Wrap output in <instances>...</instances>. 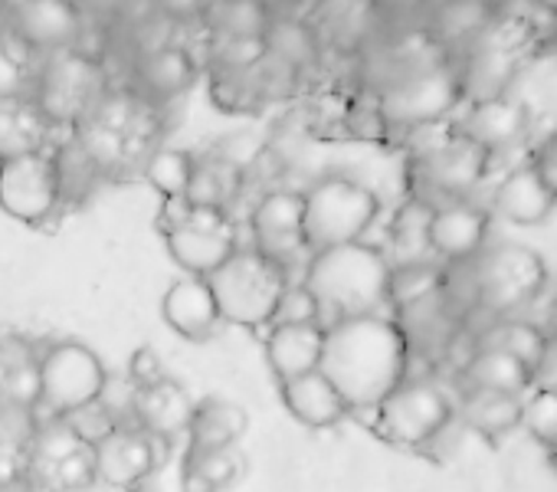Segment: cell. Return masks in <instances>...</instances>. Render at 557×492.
<instances>
[{
    "label": "cell",
    "instance_id": "20",
    "mask_svg": "<svg viewBox=\"0 0 557 492\" xmlns=\"http://www.w3.org/2000/svg\"><path fill=\"white\" fill-rule=\"evenodd\" d=\"M194 394L177 378H161L158 384L138 388L132 401V420L138 430L164 440L174 446V440L187 436V423L194 414Z\"/></svg>",
    "mask_w": 557,
    "mask_h": 492
},
{
    "label": "cell",
    "instance_id": "43",
    "mask_svg": "<svg viewBox=\"0 0 557 492\" xmlns=\"http://www.w3.org/2000/svg\"><path fill=\"white\" fill-rule=\"evenodd\" d=\"M14 96H27V66L0 40V99H14Z\"/></svg>",
    "mask_w": 557,
    "mask_h": 492
},
{
    "label": "cell",
    "instance_id": "40",
    "mask_svg": "<svg viewBox=\"0 0 557 492\" xmlns=\"http://www.w3.org/2000/svg\"><path fill=\"white\" fill-rule=\"evenodd\" d=\"M521 427L547 450L557 446V391L531 388V394L521 397Z\"/></svg>",
    "mask_w": 557,
    "mask_h": 492
},
{
    "label": "cell",
    "instance_id": "17",
    "mask_svg": "<svg viewBox=\"0 0 557 492\" xmlns=\"http://www.w3.org/2000/svg\"><path fill=\"white\" fill-rule=\"evenodd\" d=\"M83 17L86 14L73 0H17L11 8L17 40L44 57L76 47L83 34Z\"/></svg>",
    "mask_w": 557,
    "mask_h": 492
},
{
    "label": "cell",
    "instance_id": "50",
    "mask_svg": "<svg viewBox=\"0 0 557 492\" xmlns=\"http://www.w3.org/2000/svg\"><path fill=\"white\" fill-rule=\"evenodd\" d=\"M128 492H161V489H154V485L141 482V485H135V489H128Z\"/></svg>",
    "mask_w": 557,
    "mask_h": 492
},
{
    "label": "cell",
    "instance_id": "7",
    "mask_svg": "<svg viewBox=\"0 0 557 492\" xmlns=\"http://www.w3.org/2000/svg\"><path fill=\"white\" fill-rule=\"evenodd\" d=\"M207 283L216 299L220 322L252 332L269 329L275 306L293 280L278 263L262 257L256 246H239L216 273L207 276Z\"/></svg>",
    "mask_w": 557,
    "mask_h": 492
},
{
    "label": "cell",
    "instance_id": "5",
    "mask_svg": "<svg viewBox=\"0 0 557 492\" xmlns=\"http://www.w3.org/2000/svg\"><path fill=\"white\" fill-rule=\"evenodd\" d=\"M161 109L145 102L138 93H106L99 106L73 128L83 148L92 155L99 171L109 177H122L128 171H141L145 158L158 148L161 135Z\"/></svg>",
    "mask_w": 557,
    "mask_h": 492
},
{
    "label": "cell",
    "instance_id": "18",
    "mask_svg": "<svg viewBox=\"0 0 557 492\" xmlns=\"http://www.w3.org/2000/svg\"><path fill=\"white\" fill-rule=\"evenodd\" d=\"M488 239V213L469 200L433 207L426 223V246L449 267L469 263Z\"/></svg>",
    "mask_w": 557,
    "mask_h": 492
},
{
    "label": "cell",
    "instance_id": "52",
    "mask_svg": "<svg viewBox=\"0 0 557 492\" xmlns=\"http://www.w3.org/2000/svg\"><path fill=\"white\" fill-rule=\"evenodd\" d=\"M547 453H550V466H554V472H557V446H550Z\"/></svg>",
    "mask_w": 557,
    "mask_h": 492
},
{
    "label": "cell",
    "instance_id": "48",
    "mask_svg": "<svg viewBox=\"0 0 557 492\" xmlns=\"http://www.w3.org/2000/svg\"><path fill=\"white\" fill-rule=\"evenodd\" d=\"M528 4H534L537 11H544L550 21H557V0H528Z\"/></svg>",
    "mask_w": 557,
    "mask_h": 492
},
{
    "label": "cell",
    "instance_id": "44",
    "mask_svg": "<svg viewBox=\"0 0 557 492\" xmlns=\"http://www.w3.org/2000/svg\"><path fill=\"white\" fill-rule=\"evenodd\" d=\"M164 374V361L154 348H135L132 352V361H128V381L135 388H148V384H158Z\"/></svg>",
    "mask_w": 557,
    "mask_h": 492
},
{
    "label": "cell",
    "instance_id": "26",
    "mask_svg": "<svg viewBox=\"0 0 557 492\" xmlns=\"http://www.w3.org/2000/svg\"><path fill=\"white\" fill-rule=\"evenodd\" d=\"M249 430V414L230 397H200L187 423V450H226L239 446Z\"/></svg>",
    "mask_w": 557,
    "mask_h": 492
},
{
    "label": "cell",
    "instance_id": "1",
    "mask_svg": "<svg viewBox=\"0 0 557 492\" xmlns=\"http://www.w3.org/2000/svg\"><path fill=\"white\" fill-rule=\"evenodd\" d=\"M322 371L351 414L374 410L410 374V348L394 316L342 319L325 329Z\"/></svg>",
    "mask_w": 557,
    "mask_h": 492
},
{
    "label": "cell",
    "instance_id": "15",
    "mask_svg": "<svg viewBox=\"0 0 557 492\" xmlns=\"http://www.w3.org/2000/svg\"><path fill=\"white\" fill-rule=\"evenodd\" d=\"M0 210L27 226H44L63 210L50 148L0 161Z\"/></svg>",
    "mask_w": 557,
    "mask_h": 492
},
{
    "label": "cell",
    "instance_id": "38",
    "mask_svg": "<svg viewBox=\"0 0 557 492\" xmlns=\"http://www.w3.org/2000/svg\"><path fill=\"white\" fill-rule=\"evenodd\" d=\"M315 47H319L315 34L302 24H293V21H278L265 34V53L275 57L278 63H286L296 73L312 63Z\"/></svg>",
    "mask_w": 557,
    "mask_h": 492
},
{
    "label": "cell",
    "instance_id": "11",
    "mask_svg": "<svg viewBox=\"0 0 557 492\" xmlns=\"http://www.w3.org/2000/svg\"><path fill=\"white\" fill-rule=\"evenodd\" d=\"M374 430L404 450L436 443L453 423V397L433 378H404L374 410Z\"/></svg>",
    "mask_w": 557,
    "mask_h": 492
},
{
    "label": "cell",
    "instance_id": "16",
    "mask_svg": "<svg viewBox=\"0 0 557 492\" xmlns=\"http://www.w3.org/2000/svg\"><path fill=\"white\" fill-rule=\"evenodd\" d=\"M168 453L171 443L138 430L135 423H119L102 443L92 446V482L128 492L148 482L168 463Z\"/></svg>",
    "mask_w": 557,
    "mask_h": 492
},
{
    "label": "cell",
    "instance_id": "6",
    "mask_svg": "<svg viewBox=\"0 0 557 492\" xmlns=\"http://www.w3.org/2000/svg\"><path fill=\"white\" fill-rule=\"evenodd\" d=\"M537 21L528 14H492L479 37L469 44L466 60L459 66L462 102H482L495 96H508V86L531 60L537 47Z\"/></svg>",
    "mask_w": 557,
    "mask_h": 492
},
{
    "label": "cell",
    "instance_id": "33",
    "mask_svg": "<svg viewBox=\"0 0 557 492\" xmlns=\"http://www.w3.org/2000/svg\"><path fill=\"white\" fill-rule=\"evenodd\" d=\"M243 476V453L239 446L226 450H187L181 466V489L184 492H223L236 485Z\"/></svg>",
    "mask_w": 557,
    "mask_h": 492
},
{
    "label": "cell",
    "instance_id": "46",
    "mask_svg": "<svg viewBox=\"0 0 557 492\" xmlns=\"http://www.w3.org/2000/svg\"><path fill=\"white\" fill-rule=\"evenodd\" d=\"M73 4L83 11V14H109V11H119L125 0H73Z\"/></svg>",
    "mask_w": 557,
    "mask_h": 492
},
{
    "label": "cell",
    "instance_id": "42",
    "mask_svg": "<svg viewBox=\"0 0 557 492\" xmlns=\"http://www.w3.org/2000/svg\"><path fill=\"white\" fill-rule=\"evenodd\" d=\"M269 325H322L319 299L306 290V283H289L283 299L275 306V316Z\"/></svg>",
    "mask_w": 557,
    "mask_h": 492
},
{
    "label": "cell",
    "instance_id": "53",
    "mask_svg": "<svg viewBox=\"0 0 557 492\" xmlns=\"http://www.w3.org/2000/svg\"><path fill=\"white\" fill-rule=\"evenodd\" d=\"M8 17V0H0V21Z\"/></svg>",
    "mask_w": 557,
    "mask_h": 492
},
{
    "label": "cell",
    "instance_id": "22",
    "mask_svg": "<svg viewBox=\"0 0 557 492\" xmlns=\"http://www.w3.org/2000/svg\"><path fill=\"white\" fill-rule=\"evenodd\" d=\"M161 319L174 335H181L187 342H207L223 325L216 299L203 276L174 280L161 296Z\"/></svg>",
    "mask_w": 557,
    "mask_h": 492
},
{
    "label": "cell",
    "instance_id": "8",
    "mask_svg": "<svg viewBox=\"0 0 557 492\" xmlns=\"http://www.w3.org/2000/svg\"><path fill=\"white\" fill-rule=\"evenodd\" d=\"M302 197H306V243L312 254L345 243H361L381 213V197L368 184L348 174L319 177L309 190H302Z\"/></svg>",
    "mask_w": 557,
    "mask_h": 492
},
{
    "label": "cell",
    "instance_id": "2",
    "mask_svg": "<svg viewBox=\"0 0 557 492\" xmlns=\"http://www.w3.org/2000/svg\"><path fill=\"white\" fill-rule=\"evenodd\" d=\"M547 286V263L524 243H495L459 267L446 270L443 293L449 306L466 319L482 312L492 322L515 319Z\"/></svg>",
    "mask_w": 557,
    "mask_h": 492
},
{
    "label": "cell",
    "instance_id": "27",
    "mask_svg": "<svg viewBox=\"0 0 557 492\" xmlns=\"http://www.w3.org/2000/svg\"><path fill=\"white\" fill-rule=\"evenodd\" d=\"M0 401L40 407V348L24 335H0Z\"/></svg>",
    "mask_w": 557,
    "mask_h": 492
},
{
    "label": "cell",
    "instance_id": "10",
    "mask_svg": "<svg viewBox=\"0 0 557 492\" xmlns=\"http://www.w3.org/2000/svg\"><path fill=\"white\" fill-rule=\"evenodd\" d=\"M492 155L462 138L456 128L440 135L436 142L417 145L410 155V187L413 197L426 207H443L453 200H469V194L488 174Z\"/></svg>",
    "mask_w": 557,
    "mask_h": 492
},
{
    "label": "cell",
    "instance_id": "19",
    "mask_svg": "<svg viewBox=\"0 0 557 492\" xmlns=\"http://www.w3.org/2000/svg\"><path fill=\"white\" fill-rule=\"evenodd\" d=\"M453 128L472 145H479L485 155H498L524 142L531 128V115L524 102L511 96H495L482 102H466V112L459 115Z\"/></svg>",
    "mask_w": 557,
    "mask_h": 492
},
{
    "label": "cell",
    "instance_id": "47",
    "mask_svg": "<svg viewBox=\"0 0 557 492\" xmlns=\"http://www.w3.org/2000/svg\"><path fill=\"white\" fill-rule=\"evenodd\" d=\"M0 492H40V489L30 482V476H21V479H14L8 485H0Z\"/></svg>",
    "mask_w": 557,
    "mask_h": 492
},
{
    "label": "cell",
    "instance_id": "14",
    "mask_svg": "<svg viewBox=\"0 0 557 492\" xmlns=\"http://www.w3.org/2000/svg\"><path fill=\"white\" fill-rule=\"evenodd\" d=\"M164 246L171 260L184 270V276H210L216 273L236 250H239V230L236 220L223 210L190 207L184 220L164 230Z\"/></svg>",
    "mask_w": 557,
    "mask_h": 492
},
{
    "label": "cell",
    "instance_id": "45",
    "mask_svg": "<svg viewBox=\"0 0 557 492\" xmlns=\"http://www.w3.org/2000/svg\"><path fill=\"white\" fill-rule=\"evenodd\" d=\"M531 388L541 391H557V335H547V345L531 368Z\"/></svg>",
    "mask_w": 557,
    "mask_h": 492
},
{
    "label": "cell",
    "instance_id": "24",
    "mask_svg": "<svg viewBox=\"0 0 557 492\" xmlns=\"http://www.w3.org/2000/svg\"><path fill=\"white\" fill-rule=\"evenodd\" d=\"M278 394H283L286 410L309 430H332L338 423H345L351 417L348 401L342 397V391L325 378V371H309L302 378H293L286 384H278Z\"/></svg>",
    "mask_w": 557,
    "mask_h": 492
},
{
    "label": "cell",
    "instance_id": "51",
    "mask_svg": "<svg viewBox=\"0 0 557 492\" xmlns=\"http://www.w3.org/2000/svg\"><path fill=\"white\" fill-rule=\"evenodd\" d=\"M547 148H550V151H554V158H557V132H554V135L547 138Z\"/></svg>",
    "mask_w": 557,
    "mask_h": 492
},
{
    "label": "cell",
    "instance_id": "49",
    "mask_svg": "<svg viewBox=\"0 0 557 492\" xmlns=\"http://www.w3.org/2000/svg\"><path fill=\"white\" fill-rule=\"evenodd\" d=\"M550 322H554V335H557V283H554V299H550Z\"/></svg>",
    "mask_w": 557,
    "mask_h": 492
},
{
    "label": "cell",
    "instance_id": "32",
    "mask_svg": "<svg viewBox=\"0 0 557 492\" xmlns=\"http://www.w3.org/2000/svg\"><path fill=\"white\" fill-rule=\"evenodd\" d=\"M50 155H53V168H57L63 207L86 204L96 194V187L106 181V174L99 171V164L92 161V155L83 148V142L73 132L57 148H50Z\"/></svg>",
    "mask_w": 557,
    "mask_h": 492
},
{
    "label": "cell",
    "instance_id": "12",
    "mask_svg": "<svg viewBox=\"0 0 557 492\" xmlns=\"http://www.w3.org/2000/svg\"><path fill=\"white\" fill-rule=\"evenodd\" d=\"M109 368L96 348L79 339H60L40 348V410L63 417L102 397Z\"/></svg>",
    "mask_w": 557,
    "mask_h": 492
},
{
    "label": "cell",
    "instance_id": "34",
    "mask_svg": "<svg viewBox=\"0 0 557 492\" xmlns=\"http://www.w3.org/2000/svg\"><path fill=\"white\" fill-rule=\"evenodd\" d=\"M207 11L216 40H265L272 27L262 0H213Z\"/></svg>",
    "mask_w": 557,
    "mask_h": 492
},
{
    "label": "cell",
    "instance_id": "31",
    "mask_svg": "<svg viewBox=\"0 0 557 492\" xmlns=\"http://www.w3.org/2000/svg\"><path fill=\"white\" fill-rule=\"evenodd\" d=\"M239 194H243V168H236L233 161H226L216 151L207 158H197L187 194H184L190 207L230 213V207L236 204Z\"/></svg>",
    "mask_w": 557,
    "mask_h": 492
},
{
    "label": "cell",
    "instance_id": "21",
    "mask_svg": "<svg viewBox=\"0 0 557 492\" xmlns=\"http://www.w3.org/2000/svg\"><path fill=\"white\" fill-rule=\"evenodd\" d=\"M554 207L557 190L534 161L511 168L492 194V210L515 226H537L554 213Z\"/></svg>",
    "mask_w": 557,
    "mask_h": 492
},
{
    "label": "cell",
    "instance_id": "39",
    "mask_svg": "<svg viewBox=\"0 0 557 492\" xmlns=\"http://www.w3.org/2000/svg\"><path fill=\"white\" fill-rule=\"evenodd\" d=\"M40 423H44L40 407L0 401V453L27 456L30 446H34V436H37Z\"/></svg>",
    "mask_w": 557,
    "mask_h": 492
},
{
    "label": "cell",
    "instance_id": "37",
    "mask_svg": "<svg viewBox=\"0 0 557 492\" xmlns=\"http://www.w3.org/2000/svg\"><path fill=\"white\" fill-rule=\"evenodd\" d=\"M443 280H446V270L436 263H426V260L394 267L391 270V309L397 312L410 303H420V299L440 293Z\"/></svg>",
    "mask_w": 557,
    "mask_h": 492
},
{
    "label": "cell",
    "instance_id": "36",
    "mask_svg": "<svg viewBox=\"0 0 557 492\" xmlns=\"http://www.w3.org/2000/svg\"><path fill=\"white\" fill-rule=\"evenodd\" d=\"M479 342H485V345H498L502 352L515 355V358L531 371V368L537 365V358H541L544 345H547V335H544L537 325L524 322V319H498V322H495V329H488Z\"/></svg>",
    "mask_w": 557,
    "mask_h": 492
},
{
    "label": "cell",
    "instance_id": "54",
    "mask_svg": "<svg viewBox=\"0 0 557 492\" xmlns=\"http://www.w3.org/2000/svg\"><path fill=\"white\" fill-rule=\"evenodd\" d=\"M554 40H557V21H554Z\"/></svg>",
    "mask_w": 557,
    "mask_h": 492
},
{
    "label": "cell",
    "instance_id": "30",
    "mask_svg": "<svg viewBox=\"0 0 557 492\" xmlns=\"http://www.w3.org/2000/svg\"><path fill=\"white\" fill-rule=\"evenodd\" d=\"M459 414L469 430L479 436L498 440L521 427V397L505 391H485V388H462Z\"/></svg>",
    "mask_w": 557,
    "mask_h": 492
},
{
    "label": "cell",
    "instance_id": "13",
    "mask_svg": "<svg viewBox=\"0 0 557 492\" xmlns=\"http://www.w3.org/2000/svg\"><path fill=\"white\" fill-rule=\"evenodd\" d=\"M249 233L252 243L262 257L278 263L289 280L293 270H306L312 260V250L306 243V197L302 190L293 187H269L256 197L249 210Z\"/></svg>",
    "mask_w": 557,
    "mask_h": 492
},
{
    "label": "cell",
    "instance_id": "41",
    "mask_svg": "<svg viewBox=\"0 0 557 492\" xmlns=\"http://www.w3.org/2000/svg\"><path fill=\"white\" fill-rule=\"evenodd\" d=\"M63 420V427L86 446V450H92L96 443H102L115 427H119V417L102 404V401H92V404H83V407H76V410H70V414H63L60 417Z\"/></svg>",
    "mask_w": 557,
    "mask_h": 492
},
{
    "label": "cell",
    "instance_id": "25",
    "mask_svg": "<svg viewBox=\"0 0 557 492\" xmlns=\"http://www.w3.org/2000/svg\"><path fill=\"white\" fill-rule=\"evenodd\" d=\"M135 89L145 102H151L154 109H164L168 102H174L177 96H184L194 83V60L187 50L181 47H158L151 50L138 70H135Z\"/></svg>",
    "mask_w": 557,
    "mask_h": 492
},
{
    "label": "cell",
    "instance_id": "28",
    "mask_svg": "<svg viewBox=\"0 0 557 492\" xmlns=\"http://www.w3.org/2000/svg\"><path fill=\"white\" fill-rule=\"evenodd\" d=\"M50 132L53 125L44 119V112L30 96L0 99V161L21 158L30 151H47Z\"/></svg>",
    "mask_w": 557,
    "mask_h": 492
},
{
    "label": "cell",
    "instance_id": "3",
    "mask_svg": "<svg viewBox=\"0 0 557 492\" xmlns=\"http://www.w3.org/2000/svg\"><path fill=\"white\" fill-rule=\"evenodd\" d=\"M443 47L430 44L423 50H397L377 86V112L391 128L417 132L440 125L462 106L459 66L449 63Z\"/></svg>",
    "mask_w": 557,
    "mask_h": 492
},
{
    "label": "cell",
    "instance_id": "4",
    "mask_svg": "<svg viewBox=\"0 0 557 492\" xmlns=\"http://www.w3.org/2000/svg\"><path fill=\"white\" fill-rule=\"evenodd\" d=\"M391 257L371 243H345L312 254L302 270L306 290L319 299L322 325L384 316L391 309Z\"/></svg>",
    "mask_w": 557,
    "mask_h": 492
},
{
    "label": "cell",
    "instance_id": "35",
    "mask_svg": "<svg viewBox=\"0 0 557 492\" xmlns=\"http://www.w3.org/2000/svg\"><path fill=\"white\" fill-rule=\"evenodd\" d=\"M194 164H197V155H190V151H184V148L158 145V148L145 158L141 177L161 194V200H171V197H184V194H187Z\"/></svg>",
    "mask_w": 557,
    "mask_h": 492
},
{
    "label": "cell",
    "instance_id": "23",
    "mask_svg": "<svg viewBox=\"0 0 557 492\" xmlns=\"http://www.w3.org/2000/svg\"><path fill=\"white\" fill-rule=\"evenodd\" d=\"M262 352L278 384L319 371L325 355V325H269Z\"/></svg>",
    "mask_w": 557,
    "mask_h": 492
},
{
    "label": "cell",
    "instance_id": "29",
    "mask_svg": "<svg viewBox=\"0 0 557 492\" xmlns=\"http://www.w3.org/2000/svg\"><path fill=\"white\" fill-rule=\"evenodd\" d=\"M459 378H462V388L505 391V394H518V397H524V391H531V371L515 355L502 352L498 345H485V342H475Z\"/></svg>",
    "mask_w": 557,
    "mask_h": 492
},
{
    "label": "cell",
    "instance_id": "9",
    "mask_svg": "<svg viewBox=\"0 0 557 492\" xmlns=\"http://www.w3.org/2000/svg\"><path fill=\"white\" fill-rule=\"evenodd\" d=\"M109 93L106 70L79 47L47 53L37 73L34 102L53 128H76Z\"/></svg>",
    "mask_w": 557,
    "mask_h": 492
}]
</instances>
